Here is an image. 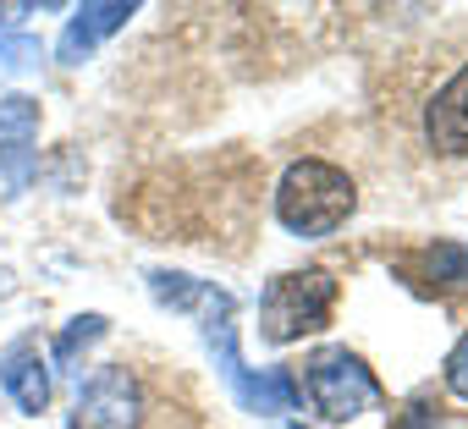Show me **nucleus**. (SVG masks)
Returning <instances> with one entry per match:
<instances>
[{
	"label": "nucleus",
	"mask_w": 468,
	"mask_h": 429,
	"mask_svg": "<svg viewBox=\"0 0 468 429\" xmlns=\"http://www.w3.org/2000/svg\"><path fill=\"white\" fill-rule=\"evenodd\" d=\"M138 413H144L138 374L122 363H105L83 380L78 407H72V429H138Z\"/></svg>",
	"instance_id": "5"
},
{
	"label": "nucleus",
	"mask_w": 468,
	"mask_h": 429,
	"mask_svg": "<svg viewBox=\"0 0 468 429\" xmlns=\"http://www.w3.org/2000/svg\"><path fill=\"white\" fill-rule=\"evenodd\" d=\"M105 336V319L100 314H83V319H72L67 330H61V341H56V363H72L89 341H100Z\"/></svg>",
	"instance_id": "12"
},
{
	"label": "nucleus",
	"mask_w": 468,
	"mask_h": 429,
	"mask_svg": "<svg viewBox=\"0 0 468 429\" xmlns=\"http://www.w3.org/2000/svg\"><path fill=\"white\" fill-rule=\"evenodd\" d=\"M149 292L160 298V303H171V309H193L198 319H204V341H209V352H215V363H220V380H226V391L238 396V407H249V413H287L292 402H298V380L292 374H282V369H271V374H254L249 363H243V352H238V303H231V292H220V287H209V281H193V276H176V270H154L149 276Z\"/></svg>",
	"instance_id": "1"
},
{
	"label": "nucleus",
	"mask_w": 468,
	"mask_h": 429,
	"mask_svg": "<svg viewBox=\"0 0 468 429\" xmlns=\"http://www.w3.org/2000/svg\"><path fill=\"white\" fill-rule=\"evenodd\" d=\"M424 138L441 154H468V67L430 99L424 110Z\"/></svg>",
	"instance_id": "7"
},
{
	"label": "nucleus",
	"mask_w": 468,
	"mask_h": 429,
	"mask_svg": "<svg viewBox=\"0 0 468 429\" xmlns=\"http://www.w3.org/2000/svg\"><path fill=\"white\" fill-rule=\"evenodd\" d=\"M446 385L457 391V396H468V336L457 341V352L446 358Z\"/></svg>",
	"instance_id": "14"
},
{
	"label": "nucleus",
	"mask_w": 468,
	"mask_h": 429,
	"mask_svg": "<svg viewBox=\"0 0 468 429\" xmlns=\"http://www.w3.org/2000/svg\"><path fill=\"white\" fill-rule=\"evenodd\" d=\"M424 276H430L435 287L463 292V287H468V248H463V243H435V248L424 254Z\"/></svg>",
	"instance_id": "10"
},
{
	"label": "nucleus",
	"mask_w": 468,
	"mask_h": 429,
	"mask_svg": "<svg viewBox=\"0 0 468 429\" xmlns=\"http://www.w3.org/2000/svg\"><path fill=\"white\" fill-rule=\"evenodd\" d=\"M0 385H6V396L23 407V413H45L50 402V374H45V358L34 341H12L6 352H0Z\"/></svg>",
	"instance_id": "8"
},
{
	"label": "nucleus",
	"mask_w": 468,
	"mask_h": 429,
	"mask_svg": "<svg viewBox=\"0 0 468 429\" xmlns=\"http://www.w3.org/2000/svg\"><path fill=\"white\" fill-rule=\"evenodd\" d=\"M34 176V154L28 149H0V193H23V182Z\"/></svg>",
	"instance_id": "13"
},
{
	"label": "nucleus",
	"mask_w": 468,
	"mask_h": 429,
	"mask_svg": "<svg viewBox=\"0 0 468 429\" xmlns=\"http://www.w3.org/2000/svg\"><path fill=\"white\" fill-rule=\"evenodd\" d=\"M358 209V187L347 171L325 165V160H298L287 165L282 187H276V214L292 237H331L347 214Z\"/></svg>",
	"instance_id": "2"
},
{
	"label": "nucleus",
	"mask_w": 468,
	"mask_h": 429,
	"mask_svg": "<svg viewBox=\"0 0 468 429\" xmlns=\"http://www.w3.org/2000/svg\"><path fill=\"white\" fill-rule=\"evenodd\" d=\"M34 67H39V39L17 34V28H0V83H12Z\"/></svg>",
	"instance_id": "11"
},
{
	"label": "nucleus",
	"mask_w": 468,
	"mask_h": 429,
	"mask_svg": "<svg viewBox=\"0 0 468 429\" xmlns=\"http://www.w3.org/2000/svg\"><path fill=\"white\" fill-rule=\"evenodd\" d=\"M39 132V105L12 94V99H0V149H28Z\"/></svg>",
	"instance_id": "9"
},
{
	"label": "nucleus",
	"mask_w": 468,
	"mask_h": 429,
	"mask_svg": "<svg viewBox=\"0 0 468 429\" xmlns=\"http://www.w3.org/2000/svg\"><path fill=\"white\" fill-rule=\"evenodd\" d=\"M303 385H309V402L336 418V424H353V418H369V413H386V396L375 385V374L347 352V347H320L303 369Z\"/></svg>",
	"instance_id": "3"
},
{
	"label": "nucleus",
	"mask_w": 468,
	"mask_h": 429,
	"mask_svg": "<svg viewBox=\"0 0 468 429\" xmlns=\"http://www.w3.org/2000/svg\"><path fill=\"white\" fill-rule=\"evenodd\" d=\"M127 17H138V6H133V0H89V6H78V17L67 23V34H61V50H56V56H61L67 67H83L105 34L127 28Z\"/></svg>",
	"instance_id": "6"
},
{
	"label": "nucleus",
	"mask_w": 468,
	"mask_h": 429,
	"mask_svg": "<svg viewBox=\"0 0 468 429\" xmlns=\"http://www.w3.org/2000/svg\"><path fill=\"white\" fill-rule=\"evenodd\" d=\"M331 303H336V281L325 270L276 276L260 303V330H265V341H298L331 319Z\"/></svg>",
	"instance_id": "4"
}]
</instances>
